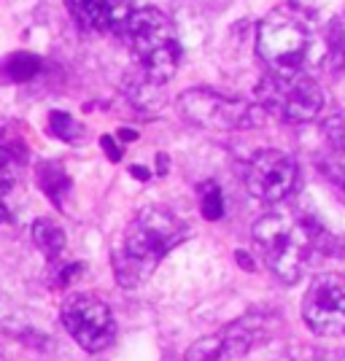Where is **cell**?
Instances as JSON below:
<instances>
[{
    "instance_id": "18",
    "label": "cell",
    "mask_w": 345,
    "mask_h": 361,
    "mask_svg": "<svg viewBox=\"0 0 345 361\" xmlns=\"http://www.w3.org/2000/svg\"><path fill=\"white\" fill-rule=\"evenodd\" d=\"M224 195H222V189H219V183L216 180H205V183H200V213L208 219V221H219V219H224Z\"/></svg>"
},
{
    "instance_id": "24",
    "label": "cell",
    "mask_w": 345,
    "mask_h": 361,
    "mask_svg": "<svg viewBox=\"0 0 345 361\" xmlns=\"http://www.w3.org/2000/svg\"><path fill=\"white\" fill-rule=\"evenodd\" d=\"M133 176H135V178H140V180L151 178V176H149V170H146V167H133Z\"/></svg>"
},
{
    "instance_id": "14",
    "label": "cell",
    "mask_w": 345,
    "mask_h": 361,
    "mask_svg": "<svg viewBox=\"0 0 345 361\" xmlns=\"http://www.w3.org/2000/svg\"><path fill=\"white\" fill-rule=\"evenodd\" d=\"M32 243L38 245V251L49 259V262H57L65 251V232L60 224L49 221V219H38L32 224Z\"/></svg>"
},
{
    "instance_id": "22",
    "label": "cell",
    "mask_w": 345,
    "mask_h": 361,
    "mask_svg": "<svg viewBox=\"0 0 345 361\" xmlns=\"http://www.w3.org/2000/svg\"><path fill=\"white\" fill-rule=\"evenodd\" d=\"M81 272V264L75 262V264H68V267H62L57 275H54V281H57V286H68L71 281H73V275H78Z\"/></svg>"
},
{
    "instance_id": "26",
    "label": "cell",
    "mask_w": 345,
    "mask_h": 361,
    "mask_svg": "<svg viewBox=\"0 0 345 361\" xmlns=\"http://www.w3.org/2000/svg\"><path fill=\"white\" fill-rule=\"evenodd\" d=\"M327 361H345V353H340V356H332V359H327Z\"/></svg>"
},
{
    "instance_id": "21",
    "label": "cell",
    "mask_w": 345,
    "mask_h": 361,
    "mask_svg": "<svg viewBox=\"0 0 345 361\" xmlns=\"http://www.w3.org/2000/svg\"><path fill=\"white\" fill-rule=\"evenodd\" d=\"M100 146H103L105 157H108L111 162H119V159H121V149L116 146V140H114L111 135H103V137H100Z\"/></svg>"
},
{
    "instance_id": "20",
    "label": "cell",
    "mask_w": 345,
    "mask_h": 361,
    "mask_svg": "<svg viewBox=\"0 0 345 361\" xmlns=\"http://www.w3.org/2000/svg\"><path fill=\"white\" fill-rule=\"evenodd\" d=\"M324 140H327V146L345 149V119L343 116L324 121Z\"/></svg>"
},
{
    "instance_id": "16",
    "label": "cell",
    "mask_w": 345,
    "mask_h": 361,
    "mask_svg": "<svg viewBox=\"0 0 345 361\" xmlns=\"http://www.w3.org/2000/svg\"><path fill=\"white\" fill-rule=\"evenodd\" d=\"M315 165L321 170V176L334 183L340 192L345 195V149H334V146H327V149L318 154Z\"/></svg>"
},
{
    "instance_id": "17",
    "label": "cell",
    "mask_w": 345,
    "mask_h": 361,
    "mask_svg": "<svg viewBox=\"0 0 345 361\" xmlns=\"http://www.w3.org/2000/svg\"><path fill=\"white\" fill-rule=\"evenodd\" d=\"M183 361H232V359L226 353L222 334H210V337L197 340L195 345L189 348V353H186Z\"/></svg>"
},
{
    "instance_id": "9",
    "label": "cell",
    "mask_w": 345,
    "mask_h": 361,
    "mask_svg": "<svg viewBox=\"0 0 345 361\" xmlns=\"http://www.w3.org/2000/svg\"><path fill=\"white\" fill-rule=\"evenodd\" d=\"M302 318L308 329L321 337L345 334V275L327 272L313 278L302 300Z\"/></svg>"
},
{
    "instance_id": "1",
    "label": "cell",
    "mask_w": 345,
    "mask_h": 361,
    "mask_svg": "<svg viewBox=\"0 0 345 361\" xmlns=\"http://www.w3.org/2000/svg\"><path fill=\"white\" fill-rule=\"evenodd\" d=\"M256 51L270 71L281 73L305 71L313 62L327 60L324 35L315 30L313 16L297 3L278 6L259 22Z\"/></svg>"
},
{
    "instance_id": "4",
    "label": "cell",
    "mask_w": 345,
    "mask_h": 361,
    "mask_svg": "<svg viewBox=\"0 0 345 361\" xmlns=\"http://www.w3.org/2000/svg\"><path fill=\"white\" fill-rule=\"evenodd\" d=\"M121 38H127L133 54L154 84H165L167 78H173L181 62V44L173 22L159 8L133 11Z\"/></svg>"
},
{
    "instance_id": "25",
    "label": "cell",
    "mask_w": 345,
    "mask_h": 361,
    "mask_svg": "<svg viewBox=\"0 0 345 361\" xmlns=\"http://www.w3.org/2000/svg\"><path fill=\"white\" fill-rule=\"evenodd\" d=\"M119 135L124 137V140H135V137H138V133H130V130H121Z\"/></svg>"
},
{
    "instance_id": "11",
    "label": "cell",
    "mask_w": 345,
    "mask_h": 361,
    "mask_svg": "<svg viewBox=\"0 0 345 361\" xmlns=\"http://www.w3.org/2000/svg\"><path fill=\"white\" fill-rule=\"evenodd\" d=\"M28 165V137L25 124L11 119L0 121V200L14 192Z\"/></svg>"
},
{
    "instance_id": "3",
    "label": "cell",
    "mask_w": 345,
    "mask_h": 361,
    "mask_svg": "<svg viewBox=\"0 0 345 361\" xmlns=\"http://www.w3.org/2000/svg\"><path fill=\"white\" fill-rule=\"evenodd\" d=\"M259 254L267 270L281 283H297L308 264L313 262L315 251L321 248V238L308 221L291 219L289 213H267L251 229Z\"/></svg>"
},
{
    "instance_id": "6",
    "label": "cell",
    "mask_w": 345,
    "mask_h": 361,
    "mask_svg": "<svg viewBox=\"0 0 345 361\" xmlns=\"http://www.w3.org/2000/svg\"><path fill=\"white\" fill-rule=\"evenodd\" d=\"M178 111L189 124L210 130V133L243 130V127H251L259 121L254 106L243 103L238 97H226L222 92L208 90V87L183 92L178 97Z\"/></svg>"
},
{
    "instance_id": "10",
    "label": "cell",
    "mask_w": 345,
    "mask_h": 361,
    "mask_svg": "<svg viewBox=\"0 0 345 361\" xmlns=\"http://www.w3.org/2000/svg\"><path fill=\"white\" fill-rule=\"evenodd\" d=\"M65 6L78 22V27L92 32L121 35L133 16V8L127 0H65Z\"/></svg>"
},
{
    "instance_id": "12",
    "label": "cell",
    "mask_w": 345,
    "mask_h": 361,
    "mask_svg": "<svg viewBox=\"0 0 345 361\" xmlns=\"http://www.w3.org/2000/svg\"><path fill=\"white\" fill-rule=\"evenodd\" d=\"M35 178H38L41 192L49 197V202L54 208H62L65 197L71 192V176L65 173V167L57 165V162H41L38 170H35Z\"/></svg>"
},
{
    "instance_id": "13",
    "label": "cell",
    "mask_w": 345,
    "mask_h": 361,
    "mask_svg": "<svg viewBox=\"0 0 345 361\" xmlns=\"http://www.w3.org/2000/svg\"><path fill=\"white\" fill-rule=\"evenodd\" d=\"M41 68H44L41 57H35L30 51H16L0 62V78L8 84H28L41 73Z\"/></svg>"
},
{
    "instance_id": "7",
    "label": "cell",
    "mask_w": 345,
    "mask_h": 361,
    "mask_svg": "<svg viewBox=\"0 0 345 361\" xmlns=\"http://www.w3.org/2000/svg\"><path fill=\"white\" fill-rule=\"evenodd\" d=\"M62 326L87 353H100L116 340V321L111 307L92 294H75L62 305Z\"/></svg>"
},
{
    "instance_id": "5",
    "label": "cell",
    "mask_w": 345,
    "mask_h": 361,
    "mask_svg": "<svg viewBox=\"0 0 345 361\" xmlns=\"http://www.w3.org/2000/svg\"><path fill=\"white\" fill-rule=\"evenodd\" d=\"M256 97L262 111L291 124L313 121L324 108V92L305 71H294V73L270 71L259 81Z\"/></svg>"
},
{
    "instance_id": "15",
    "label": "cell",
    "mask_w": 345,
    "mask_h": 361,
    "mask_svg": "<svg viewBox=\"0 0 345 361\" xmlns=\"http://www.w3.org/2000/svg\"><path fill=\"white\" fill-rule=\"evenodd\" d=\"M324 51L332 68L345 71V16H334L324 32Z\"/></svg>"
},
{
    "instance_id": "8",
    "label": "cell",
    "mask_w": 345,
    "mask_h": 361,
    "mask_svg": "<svg viewBox=\"0 0 345 361\" xmlns=\"http://www.w3.org/2000/svg\"><path fill=\"white\" fill-rule=\"evenodd\" d=\"M300 167L281 149H262L246 165V186L259 202H281L297 189Z\"/></svg>"
},
{
    "instance_id": "19",
    "label": "cell",
    "mask_w": 345,
    "mask_h": 361,
    "mask_svg": "<svg viewBox=\"0 0 345 361\" xmlns=\"http://www.w3.org/2000/svg\"><path fill=\"white\" fill-rule=\"evenodd\" d=\"M49 130H52V135L65 140V143H75L78 137L84 135V127L65 111H52L49 114Z\"/></svg>"
},
{
    "instance_id": "23",
    "label": "cell",
    "mask_w": 345,
    "mask_h": 361,
    "mask_svg": "<svg viewBox=\"0 0 345 361\" xmlns=\"http://www.w3.org/2000/svg\"><path fill=\"white\" fill-rule=\"evenodd\" d=\"M8 221H11V211H8L6 200H0V226H6Z\"/></svg>"
},
{
    "instance_id": "2",
    "label": "cell",
    "mask_w": 345,
    "mask_h": 361,
    "mask_svg": "<svg viewBox=\"0 0 345 361\" xmlns=\"http://www.w3.org/2000/svg\"><path fill=\"white\" fill-rule=\"evenodd\" d=\"M189 226L165 208H146L130 221L124 243L116 251V275L124 286H135L165 259L178 243L186 240Z\"/></svg>"
}]
</instances>
